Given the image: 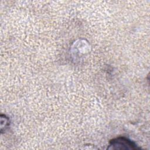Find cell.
<instances>
[{
    "label": "cell",
    "mask_w": 150,
    "mask_h": 150,
    "mask_svg": "<svg viewBox=\"0 0 150 150\" xmlns=\"http://www.w3.org/2000/svg\"><path fill=\"white\" fill-rule=\"evenodd\" d=\"M140 149L137 144L129 139L120 137L112 139L109 142L107 149L110 150H131Z\"/></svg>",
    "instance_id": "6da1fadb"
}]
</instances>
